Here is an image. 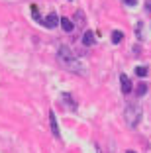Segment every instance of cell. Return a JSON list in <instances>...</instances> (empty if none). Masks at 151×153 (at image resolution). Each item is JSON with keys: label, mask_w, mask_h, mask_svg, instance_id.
Returning a JSON list of instances; mask_svg holds the SVG:
<instances>
[{"label": "cell", "mask_w": 151, "mask_h": 153, "mask_svg": "<svg viewBox=\"0 0 151 153\" xmlns=\"http://www.w3.org/2000/svg\"><path fill=\"white\" fill-rule=\"evenodd\" d=\"M57 61L63 65V69L75 73V75H83V76L86 75V65L83 63V61H79V57H77L71 51V47H67V45H61L57 49Z\"/></svg>", "instance_id": "6da1fadb"}, {"label": "cell", "mask_w": 151, "mask_h": 153, "mask_svg": "<svg viewBox=\"0 0 151 153\" xmlns=\"http://www.w3.org/2000/svg\"><path fill=\"white\" fill-rule=\"evenodd\" d=\"M141 116H143L141 106H138V104H129V106H126L124 120H126V124H128L129 128H138L139 122H141Z\"/></svg>", "instance_id": "7a4b0ae2"}, {"label": "cell", "mask_w": 151, "mask_h": 153, "mask_svg": "<svg viewBox=\"0 0 151 153\" xmlns=\"http://www.w3.org/2000/svg\"><path fill=\"white\" fill-rule=\"evenodd\" d=\"M120 85H122V92H124V94H129L133 90V85H132V81H129V76L126 75V73L120 75Z\"/></svg>", "instance_id": "3957f363"}, {"label": "cell", "mask_w": 151, "mask_h": 153, "mask_svg": "<svg viewBox=\"0 0 151 153\" xmlns=\"http://www.w3.org/2000/svg\"><path fill=\"white\" fill-rule=\"evenodd\" d=\"M43 26H45V27H49V30L57 27V26H59V18H57V14H55V12H51V14H49L47 18L43 20Z\"/></svg>", "instance_id": "277c9868"}, {"label": "cell", "mask_w": 151, "mask_h": 153, "mask_svg": "<svg viewBox=\"0 0 151 153\" xmlns=\"http://www.w3.org/2000/svg\"><path fill=\"white\" fill-rule=\"evenodd\" d=\"M49 126H51V134H53L55 137H59V135H61L59 126H57V118H55V112H53V110L49 112Z\"/></svg>", "instance_id": "5b68a950"}, {"label": "cell", "mask_w": 151, "mask_h": 153, "mask_svg": "<svg viewBox=\"0 0 151 153\" xmlns=\"http://www.w3.org/2000/svg\"><path fill=\"white\" fill-rule=\"evenodd\" d=\"M83 45H85V47H90V45H94V32L86 30L85 36H83Z\"/></svg>", "instance_id": "8992f818"}, {"label": "cell", "mask_w": 151, "mask_h": 153, "mask_svg": "<svg viewBox=\"0 0 151 153\" xmlns=\"http://www.w3.org/2000/svg\"><path fill=\"white\" fill-rule=\"evenodd\" d=\"M59 24H61V27L65 30L67 33H71V32H73V27H75L73 20H69V18H61V20H59Z\"/></svg>", "instance_id": "52a82bcc"}, {"label": "cell", "mask_w": 151, "mask_h": 153, "mask_svg": "<svg viewBox=\"0 0 151 153\" xmlns=\"http://www.w3.org/2000/svg\"><path fill=\"white\" fill-rule=\"evenodd\" d=\"M122 39H124V33L120 32V30H114V32H112V43H122Z\"/></svg>", "instance_id": "ba28073f"}, {"label": "cell", "mask_w": 151, "mask_h": 153, "mask_svg": "<svg viewBox=\"0 0 151 153\" xmlns=\"http://www.w3.org/2000/svg\"><path fill=\"white\" fill-rule=\"evenodd\" d=\"M145 92H147V85H145V82H141V85L135 86V96H139V98H141Z\"/></svg>", "instance_id": "9c48e42d"}, {"label": "cell", "mask_w": 151, "mask_h": 153, "mask_svg": "<svg viewBox=\"0 0 151 153\" xmlns=\"http://www.w3.org/2000/svg\"><path fill=\"white\" fill-rule=\"evenodd\" d=\"M147 73H149V71H147V67H143V65L135 67V75H138L139 79H145V76H147Z\"/></svg>", "instance_id": "30bf717a"}, {"label": "cell", "mask_w": 151, "mask_h": 153, "mask_svg": "<svg viewBox=\"0 0 151 153\" xmlns=\"http://www.w3.org/2000/svg\"><path fill=\"white\" fill-rule=\"evenodd\" d=\"M75 20H77V24L83 26V24H85V12H83V10H77L75 12Z\"/></svg>", "instance_id": "8fae6325"}, {"label": "cell", "mask_w": 151, "mask_h": 153, "mask_svg": "<svg viewBox=\"0 0 151 153\" xmlns=\"http://www.w3.org/2000/svg\"><path fill=\"white\" fill-rule=\"evenodd\" d=\"M31 16H33V20L41 22V16H39V10H37V6H31Z\"/></svg>", "instance_id": "7c38bea8"}, {"label": "cell", "mask_w": 151, "mask_h": 153, "mask_svg": "<svg viewBox=\"0 0 151 153\" xmlns=\"http://www.w3.org/2000/svg\"><path fill=\"white\" fill-rule=\"evenodd\" d=\"M63 100H65V102H67V104H69V106H71V108H75V106H77V104H75V102H73V98H71V94H63Z\"/></svg>", "instance_id": "4fadbf2b"}, {"label": "cell", "mask_w": 151, "mask_h": 153, "mask_svg": "<svg viewBox=\"0 0 151 153\" xmlns=\"http://www.w3.org/2000/svg\"><path fill=\"white\" fill-rule=\"evenodd\" d=\"M124 4L126 6H135V4H138V0H124Z\"/></svg>", "instance_id": "5bb4252c"}, {"label": "cell", "mask_w": 151, "mask_h": 153, "mask_svg": "<svg viewBox=\"0 0 151 153\" xmlns=\"http://www.w3.org/2000/svg\"><path fill=\"white\" fill-rule=\"evenodd\" d=\"M145 10L151 14V0H147V2H145Z\"/></svg>", "instance_id": "9a60e30c"}, {"label": "cell", "mask_w": 151, "mask_h": 153, "mask_svg": "<svg viewBox=\"0 0 151 153\" xmlns=\"http://www.w3.org/2000/svg\"><path fill=\"white\" fill-rule=\"evenodd\" d=\"M126 153H135V151H132V149H129V151H126Z\"/></svg>", "instance_id": "2e32d148"}]
</instances>
